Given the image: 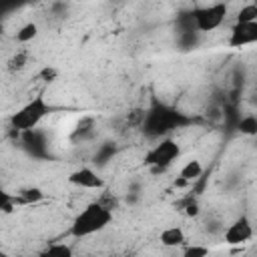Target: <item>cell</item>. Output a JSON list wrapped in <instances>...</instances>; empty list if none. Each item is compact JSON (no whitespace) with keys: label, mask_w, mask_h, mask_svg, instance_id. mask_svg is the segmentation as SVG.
Returning <instances> with one entry per match:
<instances>
[{"label":"cell","mask_w":257,"mask_h":257,"mask_svg":"<svg viewBox=\"0 0 257 257\" xmlns=\"http://www.w3.org/2000/svg\"><path fill=\"white\" fill-rule=\"evenodd\" d=\"M227 12H229L227 2H215V4H209V6L193 8L197 30H199L201 34H203V32H213V30H217V28L225 22Z\"/></svg>","instance_id":"5b68a950"},{"label":"cell","mask_w":257,"mask_h":257,"mask_svg":"<svg viewBox=\"0 0 257 257\" xmlns=\"http://www.w3.org/2000/svg\"><path fill=\"white\" fill-rule=\"evenodd\" d=\"M253 237V223L247 215H239L225 231H223V241L227 245H243Z\"/></svg>","instance_id":"8992f818"},{"label":"cell","mask_w":257,"mask_h":257,"mask_svg":"<svg viewBox=\"0 0 257 257\" xmlns=\"http://www.w3.org/2000/svg\"><path fill=\"white\" fill-rule=\"evenodd\" d=\"M253 2H255V4H257V0H253Z\"/></svg>","instance_id":"484cf974"},{"label":"cell","mask_w":257,"mask_h":257,"mask_svg":"<svg viewBox=\"0 0 257 257\" xmlns=\"http://www.w3.org/2000/svg\"><path fill=\"white\" fill-rule=\"evenodd\" d=\"M112 217H114L112 209L104 207L98 201H92L76 213V217L72 219V223L68 227V235L74 239H82V237L100 233L102 229H106L112 223Z\"/></svg>","instance_id":"7a4b0ae2"},{"label":"cell","mask_w":257,"mask_h":257,"mask_svg":"<svg viewBox=\"0 0 257 257\" xmlns=\"http://www.w3.org/2000/svg\"><path fill=\"white\" fill-rule=\"evenodd\" d=\"M114 145L112 143H104V145H100L98 147V151H96V155H94V163L98 165V167H102V165H106L112 157H114Z\"/></svg>","instance_id":"2e32d148"},{"label":"cell","mask_w":257,"mask_h":257,"mask_svg":"<svg viewBox=\"0 0 257 257\" xmlns=\"http://www.w3.org/2000/svg\"><path fill=\"white\" fill-rule=\"evenodd\" d=\"M96 201H98V203H102L104 207L112 209V211H116V209H118V199H116L112 193H108V191H106V193H102V195H100Z\"/></svg>","instance_id":"7402d4cb"},{"label":"cell","mask_w":257,"mask_h":257,"mask_svg":"<svg viewBox=\"0 0 257 257\" xmlns=\"http://www.w3.org/2000/svg\"><path fill=\"white\" fill-rule=\"evenodd\" d=\"M237 131L245 137H257V114H243L237 122Z\"/></svg>","instance_id":"4fadbf2b"},{"label":"cell","mask_w":257,"mask_h":257,"mask_svg":"<svg viewBox=\"0 0 257 257\" xmlns=\"http://www.w3.org/2000/svg\"><path fill=\"white\" fill-rule=\"evenodd\" d=\"M181 157V145L173 137H163L159 139L143 157V165L149 167L155 173L167 171L177 159Z\"/></svg>","instance_id":"277c9868"},{"label":"cell","mask_w":257,"mask_h":257,"mask_svg":"<svg viewBox=\"0 0 257 257\" xmlns=\"http://www.w3.org/2000/svg\"><path fill=\"white\" fill-rule=\"evenodd\" d=\"M177 28H179V32H181V30H197V26H195V14H193V10L181 12V14L177 16Z\"/></svg>","instance_id":"d6986e66"},{"label":"cell","mask_w":257,"mask_h":257,"mask_svg":"<svg viewBox=\"0 0 257 257\" xmlns=\"http://www.w3.org/2000/svg\"><path fill=\"white\" fill-rule=\"evenodd\" d=\"M26 60H28V54H26V52H18V54H14V56L10 58V62H8L10 66H8V68H10L12 72H14V70H22V68L26 66Z\"/></svg>","instance_id":"44dd1931"},{"label":"cell","mask_w":257,"mask_h":257,"mask_svg":"<svg viewBox=\"0 0 257 257\" xmlns=\"http://www.w3.org/2000/svg\"><path fill=\"white\" fill-rule=\"evenodd\" d=\"M68 183L78 187V189H88V191H100L104 189V179L90 167H80L68 175Z\"/></svg>","instance_id":"ba28073f"},{"label":"cell","mask_w":257,"mask_h":257,"mask_svg":"<svg viewBox=\"0 0 257 257\" xmlns=\"http://www.w3.org/2000/svg\"><path fill=\"white\" fill-rule=\"evenodd\" d=\"M52 104L44 98V94L32 96L28 102H24L16 112L10 116V128L16 133H26L32 128H38V124L52 112Z\"/></svg>","instance_id":"3957f363"},{"label":"cell","mask_w":257,"mask_h":257,"mask_svg":"<svg viewBox=\"0 0 257 257\" xmlns=\"http://www.w3.org/2000/svg\"><path fill=\"white\" fill-rule=\"evenodd\" d=\"M249 44H257V20L253 22H235L229 34L231 48H243Z\"/></svg>","instance_id":"52a82bcc"},{"label":"cell","mask_w":257,"mask_h":257,"mask_svg":"<svg viewBox=\"0 0 257 257\" xmlns=\"http://www.w3.org/2000/svg\"><path fill=\"white\" fill-rule=\"evenodd\" d=\"M42 199H44V193L38 187H26L16 195L18 205H34V203H40Z\"/></svg>","instance_id":"7c38bea8"},{"label":"cell","mask_w":257,"mask_h":257,"mask_svg":"<svg viewBox=\"0 0 257 257\" xmlns=\"http://www.w3.org/2000/svg\"><path fill=\"white\" fill-rule=\"evenodd\" d=\"M201 175H203V165H201L199 159H189V161L181 167V171H179V177L185 179L187 183H195V181H199Z\"/></svg>","instance_id":"30bf717a"},{"label":"cell","mask_w":257,"mask_h":257,"mask_svg":"<svg viewBox=\"0 0 257 257\" xmlns=\"http://www.w3.org/2000/svg\"><path fill=\"white\" fill-rule=\"evenodd\" d=\"M201 42V32L199 30H181L177 36V44L181 50H191L197 48Z\"/></svg>","instance_id":"8fae6325"},{"label":"cell","mask_w":257,"mask_h":257,"mask_svg":"<svg viewBox=\"0 0 257 257\" xmlns=\"http://www.w3.org/2000/svg\"><path fill=\"white\" fill-rule=\"evenodd\" d=\"M40 255H56V257H70L72 255V247L70 245H66L64 241H60V243H50Z\"/></svg>","instance_id":"e0dca14e"},{"label":"cell","mask_w":257,"mask_h":257,"mask_svg":"<svg viewBox=\"0 0 257 257\" xmlns=\"http://www.w3.org/2000/svg\"><path fill=\"white\" fill-rule=\"evenodd\" d=\"M66 8H68V4H66L64 0H60V2H54V4H52V12H62V14H64V12H66Z\"/></svg>","instance_id":"cb8c5ba5"},{"label":"cell","mask_w":257,"mask_h":257,"mask_svg":"<svg viewBox=\"0 0 257 257\" xmlns=\"http://www.w3.org/2000/svg\"><path fill=\"white\" fill-rule=\"evenodd\" d=\"M56 76H58V70H56V68H48V66H46V68H42V70H40V74H38V78H42L44 82H52Z\"/></svg>","instance_id":"603a6c76"},{"label":"cell","mask_w":257,"mask_h":257,"mask_svg":"<svg viewBox=\"0 0 257 257\" xmlns=\"http://www.w3.org/2000/svg\"><path fill=\"white\" fill-rule=\"evenodd\" d=\"M195 120L191 116H187L185 112L177 110L175 106L159 100V98H151V104L145 108V118L141 122V133L147 139L159 141L163 137H169L173 131L183 128L193 124Z\"/></svg>","instance_id":"6da1fadb"},{"label":"cell","mask_w":257,"mask_h":257,"mask_svg":"<svg viewBox=\"0 0 257 257\" xmlns=\"http://www.w3.org/2000/svg\"><path fill=\"white\" fill-rule=\"evenodd\" d=\"M36 36H38V26H36L34 22H26V24H22V26L18 28V32L14 34L16 42H20V44L32 42Z\"/></svg>","instance_id":"5bb4252c"},{"label":"cell","mask_w":257,"mask_h":257,"mask_svg":"<svg viewBox=\"0 0 257 257\" xmlns=\"http://www.w3.org/2000/svg\"><path fill=\"white\" fill-rule=\"evenodd\" d=\"M183 255L185 257H207L209 247L207 245H183Z\"/></svg>","instance_id":"ffe728a7"},{"label":"cell","mask_w":257,"mask_h":257,"mask_svg":"<svg viewBox=\"0 0 257 257\" xmlns=\"http://www.w3.org/2000/svg\"><path fill=\"white\" fill-rule=\"evenodd\" d=\"M177 207H179L187 217H197V215L201 213V207H199L195 195H187L185 199H181V201L177 203Z\"/></svg>","instance_id":"9a60e30c"},{"label":"cell","mask_w":257,"mask_h":257,"mask_svg":"<svg viewBox=\"0 0 257 257\" xmlns=\"http://www.w3.org/2000/svg\"><path fill=\"white\" fill-rule=\"evenodd\" d=\"M253 20H257V4L255 2H249V4H245L237 12L235 22H253Z\"/></svg>","instance_id":"ac0fdd59"},{"label":"cell","mask_w":257,"mask_h":257,"mask_svg":"<svg viewBox=\"0 0 257 257\" xmlns=\"http://www.w3.org/2000/svg\"><path fill=\"white\" fill-rule=\"evenodd\" d=\"M159 241L165 247H183L187 243V237H185V231L179 225H171V227H167V229L161 231Z\"/></svg>","instance_id":"9c48e42d"},{"label":"cell","mask_w":257,"mask_h":257,"mask_svg":"<svg viewBox=\"0 0 257 257\" xmlns=\"http://www.w3.org/2000/svg\"><path fill=\"white\" fill-rule=\"evenodd\" d=\"M255 149H257V137H255Z\"/></svg>","instance_id":"d4e9b609"}]
</instances>
